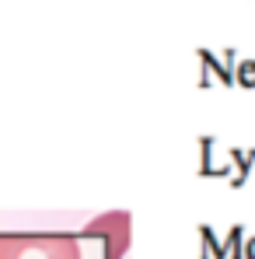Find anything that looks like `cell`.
Returning <instances> with one entry per match:
<instances>
[{"instance_id":"6da1fadb","label":"cell","mask_w":255,"mask_h":259,"mask_svg":"<svg viewBox=\"0 0 255 259\" xmlns=\"http://www.w3.org/2000/svg\"><path fill=\"white\" fill-rule=\"evenodd\" d=\"M0 259H84L74 235H0Z\"/></svg>"}]
</instances>
